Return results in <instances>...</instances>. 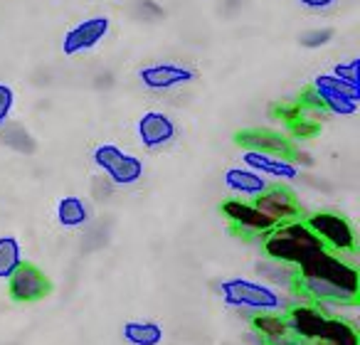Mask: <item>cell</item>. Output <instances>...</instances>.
Listing matches in <instances>:
<instances>
[{"label":"cell","instance_id":"cell-1","mask_svg":"<svg viewBox=\"0 0 360 345\" xmlns=\"http://www.w3.org/2000/svg\"><path fill=\"white\" fill-rule=\"evenodd\" d=\"M296 291L304 301L321 306H358L360 274L358 266L343 254L323 249L296 266Z\"/></svg>","mask_w":360,"mask_h":345},{"label":"cell","instance_id":"cell-2","mask_svg":"<svg viewBox=\"0 0 360 345\" xmlns=\"http://www.w3.org/2000/svg\"><path fill=\"white\" fill-rule=\"evenodd\" d=\"M222 306L237 311L240 315L255 313H286L294 304H299V291H284L279 286H271L262 279H247V276H230L217 284Z\"/></svg>","mask_w":360,"mask_h":345},{"label":"cell","instance_id":"cell-3","mask_svg":"<svg viewBox=\"0 0 360 345\" xmlns=\"http://www.w3.org/2000/svg\"><path fill=\"white\" fill-rule=\"evenodd\" d=\"M286 323L301 343H338L360 345L353 320H345L330 311L321 308L314 301H299L286 311Z\"/></svg>","mask_w":360,"mask_h":345},{"label":"cell","instance_id":"cell-4","mask_svg":"<svg viewBox=\"0 0 360 345\" xmlns=\"http://www.w3.org/2000/svg\"><path fill=\"white\" fill-rule=\"evenodd\" d=\"M262 249H264V256H269V259L299 266L304 261H309L314 254L323 252L326 245L299 217V220L281 222L271 232H266L262 237Z\"/></svg>","mask_w":360,"mask_h":345},{"label":"cell","instance_id":"cell-5","mask_svg":"<svg viewBox=\"0 0 360 345\" xmlns=\"http://www.w3.org/2000/svg\"><path fill=\"white\" fill-rule=\"evenodd\" d=\"M91 160L96 168L104 173V178H109L114 185L129 188L141 183L146 173V165L139 155L129 153V150L119 148L116 143H99L91 150Z\"/></svg>","mask_w":360,"mask_h":345},{"label":"cell","instance_id":"cell-6","mask_svg":"<svg viewBox=\"0 0 360 345\" xmlns=\"http://www.w3.org/2000/svg\"><path fill=\"white\" fill-rule=\"evenodd\" d=\"M304 222L316 232V237L323 242L326 249L335 252V254H343V256L355 254V230L348 217L338 215V212L321 210V212H314V215L304 217Z\"/></svg>","mask_w":360,"mask_h":345},{"label":"cell","instance_id":"cell-7","mask_svg":"<svg viewBox=\"0 0 360 345\" xmlns=\"http://www.w3.org/2000/svg\"><path fill=\"white\" fill-rule=\"evenodd\" d=\"M314 94L319 96L323 114L333 116H353L360 104V86L338 79L335 74H321L311 84Z\"/></svg>","mask_w":360,"mask_h":345},{"label":"cell","instance_id":"cell-8","mask_svg":"<svg viewBox=\"0 0 360 345\" xmlns=\"http://www.w3.org/2000/svg\"><path fill=\"white\" fill-rule=\"evenodd\" d=\"M8 296L11 301L15 304H40L45 301L47 296L52 294V279L40 269L35 266L32 261H20L15 271L8 276Z\"/></svg>","mask_w":360,"mask_h":345},{"label":"cell","instance_id":"cell-9","mask_svg":"<svg viewBox=\"0 0 360 345\" xmlns=\"http://www.w3.org/2000/svg\"><path fill=\"white\" fill-rule=\"evenodd\" d=\"M220 212L242 237H264L266 232H271L276 227V222L271 217H266L255 205V200L230 197V200H225L220 205Z\"/></svg>","mask_w":360,"mask_h":345},{"label":"cell","instance_id":"cell-10","mask_svg":"<svg viewBox=\"0 0 360 345\" xmlns=\"http://www.w3.org/2000/svg\"><path fill=\"white\" fill-rule=\"evenodd\" d=\"M195 70L180 62H153L139 70V82L148 91H170L195 82Z\"/></svg>","mask_w":360,"mask_h":345},{"label":"cell","instance_id":"cell-11","mask_svg":"<svg viewBox=\"0 0 360 345\" xmlns=\"http://www.w3.org/2000/svg\"><path fill=\"white\" fill-rule=\"evenodd\" d=\"M111 30V20L106 15L86 18V20L77 22L72 30L65 32V40H62V52L67 57H77L91 52L94 47H99L106 40Z\"/></svg>","mask_w":360,"mask_h":345},{"label":"cell","instance_id":"cell-12","mask_svg":"<svg viewBox=\"0 0 360 345\" xmlns=\"http://www.w3.org/2000/svg\"><path fill=\"white\" fill-rule=\"evenodd\" d=\"M136 136L148 150H160L178 138V124L165 111H146L136 124Z\"/></svg>","mask_w":360,"mask_h":345},{"label":"cell","instance_id":"cell-13","mask_svg":"<svg viewBox=\"0 0 360 345\" xmlns=\"http://www.w3.org/2000/svg\"><path fill=\"white\" fill-rule=\"evenodd\" d=\"M235 143L242 145L245 150H259V153H271V155H284L291 160L296 150V143L281 131L271 129H245L240 134H235Z\"/></svg>","mask_w":360,"mask_h":345},{"label":"cell","instance_id":"cell-14","mask_svg":"<svg viewBox=\"0 0 360 345\" xmlns=\"http://www.w3.org/2000/svg\"><path fill=\"white\" fill-rule=\"evenodd\" d=\"M247 168L257 170L259 176H264L266 181H279V183H294L301 178V168L294 160L284 158V155H271V153H259V150H245L242 153Z\"/></svg>","mask_w":360,"mask_h":345},{"label":"cell","instance_id":"cell-15","mask_svg":"<svg viewBox=\"0 0 360 345\" xmlns=\"http://www.w3.org/2000/svg\"><path fill=\"white\" fill-rule=\"evenodd\" d=\"M255 205L264 212L266 217L281 225V222L299 220L301 217V205L296 200V195L286 185H269L262 195L255 197Z\"/></svg>","mask_w":360,"mask_h":345},{"label":"cell","instance_id":"cell-16","mask_svg":"<svg viewBox=\"0 0 360 345\" xmlns=\"http://www.w3.org/2000/svg\"><path fill=\"white\" fill-rule=\"evenodd\" d=\"M222 183L232 195L242 197V200H255L269 188V181L252 168H227L222 173Z\"/></svg>","mask_w":360,"mask_h":345},{"label":"cell","instance_id":"cell-17","mask_svg":"<svg viewBox=\"0 0 360 345\" xmlns=\"http://www.w3.org/2000/svg\"><path fill=\"white\" fill-rule=\"evenodd\" d=\"M91 210L89 200L79 195H65L57 202V222H60L65 230H82L91 222Z\"/></svg>","mask_w":360,"mask_h":345},{"label":"cell","instance_id":"cell-18","mask_svg":"<svg viewBox=\"0 0 360 345\" xmlns=\"http://www.w3.org/2000/svg\"><path fill=\"white\" fill-rule=\"evenodd\" d=\"M257 276L262 281L271 286H279L284 291H296V284H299V276H296V266L286 264V261H276L266 256L264 261H257Z\"/></svg>","mask_w":360,"mask_h":345},{"label":"cell","instance_id":"cell-19","mask_svg":"<svg viewBox=\"0 0 360 345\" xmlns=\"http://www.w3.org/2000/svg\"><path fill=\"white\" fill-rule=\"evenodd\" d=\"M121 338L129 345H160L163 328L155 320H126L121 328Z\"/></svg>","mask_w":360,"mask_h":345},{"label":"cell","instance_id":"cell-20","mask_svg":"<svg viewBox=\"0 0 360 345\" xmlns=\"http://www.w3.org/2000/svg\"><path fill=\"white\" fill-rule=\"evenodd\" d=\"M22 261L20 240L13 235H0V281H6Z\"/></svg>","mask_w":360,"mask_h":345},{"label":"cell","instance_id":"cell-21","mask_svg":"<svg viewBox=\"0 0 360 345\" xmlns=\"http://www.w3.org/2000/svg\"><path fill=\"white\" fill-rule=\"evenodd\" d=\"M0 141L8 145V148H13V150H18V153H35V148H37V143H35V138H32L30 134H27L22 126H18V124H6V126H0Z\"/></svg>","mask_w":360,"mask_h":345},{"label":"cell","instance_id":"cell-22","mask_svg":"<svg viewBox=\"0 0 360 345\" xmlns=\"http://www.w3.org/2000/svg\"><path fill=\"white\" fill-rule=\"evenodd\" d=\"M321 134V124L316 119H311L309 114H304L301 119L291 121V124H286V136H289L291 141H309V138H316V136Z\"/></svg>","mask_w":360,"mask_h":345},{"label":"cell","instance_id":"cell-23","mask_svg":"<svg viewBox=\"0 0 360 345\" xmlns=\"http://www.w3.org/2000/svg\"><path fill=\"white\" fill-rule=\"evenodd\" d=\"M333 37V27H316V30H309L306 35H301V45L309 47V50H319V47L328 45Z\"/></svg>","mask_w":360,"mask_h":345},{"label":"cell","instance_id":"cell-24","mask_svg":"<svg viewBox=\"0 0 360 345\" xmlns=\"http://www.w3.org/2000/svg\"><path fill=\"white\" fill-rule=\"evenodd\" d=\"M306 111H304V106L299 104V101H284V104H276L274 106V116L281 121V124H291V121H296V119H301Z\"/></svg>","mask_w":360,"mask_h":345},{"label":"cell","instance_id":"cell-25","mask_svg":"<svg viewBox=\"0 0 360 345\" xmlns=\"http://www.w3.org/2000/svg\"><path fill=\"white\" fill-rule=\"evenodd\" d=\"M13 106H15V91H13L11 84L0 82V126L8 124V119L13 114Z\"/></svg>","mask_w":360,"mask_h":345},{"label":"cell","instance_id":"cell-26","mask_svg":"<svg viewBox=\"0 0 360 345\" xmlns=\"http://www.w3.org/2000/svg\"><path fill=\"white\" fill-rule=\"evenodd\" d=\"M333 74L338 79L348 82L353 86H360V60H350V62H340L338 67L333 70Z\"/></svg>","mask_w":360,"mask_h":345},{"label":"cell","instance_id":"cell-27","mask_svg":"<svg viewBox=\"0 0 360 345\" xmlns=\"http://www.w3.org/2000/svg\"><path fill=\"white\" fill-rule=\"evenodd\" d=\"M299 3L304 8H309V11L321 13V11H328V8H333L338 0H299Z\"/></svg>","mask_w":360,"mask_h":345},{"label":"cell","instance_id":"cell-28","mask_svg":"<svg viewBox=\"0 0 360 345\" xmlns=\"http://www.w3.org/2000/svg\"><path fill=\"white\" fill-rule=\"evenodd\" d=\"M304 345H338V343H323V340H321V343H304Z\"/></svg>","mask_w":360,"mask_h":345}]
</instances>
